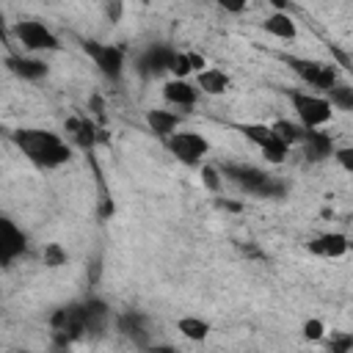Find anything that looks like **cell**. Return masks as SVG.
I'll list each match as a JSON object with an SVG mask.
<instances>
[{"instance_id": "19", "label": "cell", "mask_w": 353, "mask_h": 353, "mask_svg": "<svg viewBox=\"0 0 353 353\" xmlns=\"http://www.w3.org/2000/svg\"><path fill=\"white\" fill-rule=\"evenodd\" d=\"M146 124H149V130H152L154 135H160V138H168V135H174V132L179 130V124H182V116H179V113H174V110L152 108V110H146Z\"/></svg>"}, {"instance_id": "5", "label": "cell", "mask_w": 353, "mask_h": 353, "mask_svg": "<svg viewBox=\"0 0 353 353\" xmlns=\"http://www.w3.org/2000/svg\"><path fill=\"white\" fill-rule=\"evenodd\" d=\"M11 33H14V39H17L28 52H33V55H36V52H55V50H61L58 36H55L44 22H39V19L14 22Z\"/></svg>"}, {"instance_id": "9", "label": "cell", "mask_w": 353, "mask_h": 353, "mask_svg": "<svg viewBox=\"0 0 353 353\" xmlns=\"http://www.w3.org/2000/svg\"><path fill=\"white\" fill-rule=\"evenodd\" d=\"M174 52H176V50H174L171 44H149V47H143V50L138 52V58H135V72H138L141 77H157V74L168 72Z\"/></svg>"}, {"instance_id": "37", "label": "cell", "mask_w": 353, "mask_h": 353, "mask_svg": "<svg viewBox=\"0 0 353 353\" xmlns=\"http://www.w3.org/2000/svg\"><path fill=\"white\" fill-rule=\"evenodd\" d=\"M3 353H33V350H3Z\"/></svg>"}, {"instance_id": "4", "label": "cell", "mask_w": 353, "mask_h": 353, "mask_svg": "<svg viewBox=\"0 0 353 353\" xmlns=\"http://www.w3.org/2000/svg\"><path fill=\"white\" fill-rule=\"evenodd\" d=\"M290 102H292V110L301 121L303 130H320L323 124L331 121L334 116V108L331 102L323 97V94H312V91H287Z\"/></svg>"}, {"instance_id": "12", "label": "cell", "mask_w": 353, "mask_h": 353, "mask_svg": "<svg viewBox=\"0 0 353 353\" xmlns=\"http://www.w3.org/2000/svg\"><path fill=\"white\" fill-rule=\"evenodd\" d=\"M301 149H303V157L309 163H320V160H328L334 154V138L323 130H303L301 135Z\"/></svg>"}, {"instance_id": "25", "label": "cell", "mask_w": 353, "mask_h": 353, "mask_svg": "<svg viewBox=\"0 0 353 353\" xmlns=\"http://www.w3.org/2000/svg\"><path fill=\"white\" fill-rule=\"evenodd\" d=\"M237 130H240L254 146H262V143L270 138V127H268V124H248V121H245V124H237Z\"/></svg>"}, {"instance_id": "17", "label": "cell", "mask_w": 353, "mask_h": 353, "mask_svg": "<svg viewBox=\"0 0 353 353\" xmlns=\"http://www.w3.org/2000/svg\"><path fill=\"white\" fill-rule=\"evenodd\" d=\"M66 132H69V138H72L83 152H91L94 143H97V127H94V121H91L88 116H72V119L66 121Z\"/></svg>"}, {"instance_id": "29", "label": "cell", "mask_w": 353, "mask_h": 353, "mask_svg": "<svg viewBox=\"0 0 353 353\" xmlns=\"http://www.w3.org/2000/svg\"><path fill=\"white\" fill-rule=\"evenodd\" d=\"M201 182L210 193H218L221 190V171L218 165H201Z\"/></svg>"}, {"instance_id": "27", "label": "cell", "mask_w": 353, "mask_h": 353, "mask_svg": "<svg viewBox=\"0 0 353 353\" xmlns=\"http://www.w3.org/2000/svg\"><path fill=\"white\" fill-rule=\"evenodd\" d=\"M44 265H47V268H61V265H66V251H63L58 243L44 245Z\"/></svg>"}, {"instance_id": "20", "label": "cell", "mask_w": 353, "mask_h": 353, "mask_svg": "<svg viewBox=\"0 0 353 353\" xmlns=\"http://www.w3.org/2000/svg\"><path fill=\"white\" fill-rule=\"evenodd\" d=\"M0 243L8 245L17 256H22L28 251V234L11 218H6V215H0Z\"/></svg>"}, {"instance_id": "32", "label": "cell", "mask_w": 353, "mask_h": 353, "mask_svg": "<svg viewBox=\"0 0 353 353\" xmlns=\"http://www.w3.org/2000/svg\"><path fill=\"white\" fill-rule=\"evenodd\" d=\"M143 353H179L174 345H165V342H149L146 347H141Z\"/></svg>"}, {"instance_id": "35", "label": "cell", "mask_w": 353, "mask_h": 353, "mask_svg": "<svg viewBox=\"0 0 353 353\" xmlns=\"http://www.w3.org/2000/svg\"><path fill=\"white\" fill-rule=\"evenodd\" d=\"M221 8L229 11V14H240V11H245V3L243 0L240 3H221Z\"/></svg>"}, {"instance_id": "10", "label": "cell", "mask_w": 353, "mask_h": 353, "mask_svg": "<svg viewBox=\"0 0 353 353\" xmlns=\"http://www.w3.org/2000/svg\"><path fill=\"white\" fill-rule=\"evenodd\" d=\"M80 309H83V331L85 336H102L108 331V323H110V309L102 298H85L80 301Z\"/></svg>"}, {"instance_id": "23", "label": "cell", "mask_w": 353, "mask_h": 353, "mask_svg": "<svg viewBox=\"0 0 353 353\" xmlns=\"http://www.w3.org/2000/svg\"><path fill=\"white\" fill-rule=\"evenodd\" d=\"M323 97L331 102L334 110H353V88L347 83H342V80H336Z\"/></svg>"}, {"instance_id": "34", "label": "cell", "mask_w": 353, "mask_h": 353, "mask_svg": "<svg viewBox=\"0 0 353 353\" xmlns=\"http://www.w3.org/2000/svg\"><path fill=\"white\" fill-rule=\"evenodd\" d=\"M17 259V254L8 248V245H3L0 243V268H11V262Z\"/></svg>"}, {"instance_id": "14", "label": "cell", "mask_w": 353, "mask_h": 353, "mask_svg": "<svg viewBox=\"0 0 353 353\" xmlns=\"http://www.w3.org/2000/svg\"><path fill=\"white\" fill-rule=\"evenodd\" d=\"M6 66H8L11 74H17L22 80H41L50 72L47 63L41 58H36V55H8L6 58Z\"/></svg>"}, {"instance_id": "13", "label": "cell", "mask_w": 353, "mask_h": 353, "mask_svg": "<svg viewBox=\"0 0 353 353\" xmlns=\"http://www.w3.org/2000/svg\"><path fill=\"white\" fill-rule=\"evenodd\" d=\"M347 248H350V240H347V234H342V232H323V234H317L314 240H309V251L317 254V256H328V259L345 256Z\"/></svg>"}, {"instance_id": "22", "label": "cell", "mask_w": 353, "mask_h": 353, "mask_svg": "<svg viewBox=\"0 0 353 353\" xmlns=\"http://www.w3.org/2000/svg\"><path fill=\"white\" fill-rule=\"evenodd\" d=\"M268 127H270V135H273V138H279L281 143H287V146L301 143V135H303V127H301V124L287 121V119H276V121H273V124H268Z\"/></svg>"}, {"instance_id": "31", "label": "cell", "mask_w": 353, "mask_h": 353, "mask_svg": "<svg viewBox=\"0 0 353 353\" xmlns=\"http://www.w3.org/2000/svg\"><path fill=\"white\" fill-rule=\"evenodd\" d=\"M345 171H353V149L350 146H342V149H334V154H331Z\"/></svg>"}, {"instance_id": "26", "label": "cell", "mask_w": 353, "mask_h": 353, "mask_svg": "<svg viewBox=\"0 0 353 353\" xmlns=\"http://www.w3.org/2000/svg\"><path fill=\"white\" fill-rule=\"evenodd\" d=\"M168 72L174 74V80H188V74L193 72L190 69V61H188V52H174V58H171V66H168Z\"/></svg>"}, {"instance_id": "2", "label": "cell", "mask_w": 353, "mask_h": 353, "mask_svg": "<svg viewBox=\"0 0 353 353\" xmlns=\"http://www.w3.org/2000/svg\"><path fill=\"white\" fill-rule=\"evenodd\" d=\"M221 176H226L232 185L243 188V193L248 196H259V199H281L287 193V182H281L273 174H265L262 168L251 165V163H221L218 165Z\"/></svg>"}, {"instance_id": "30", "label": "cell", "mask_w": 353, "mask_h": 353, "mask_svg": "<svg viewBox=\"0 0 353 353\" xmlns=\"http://www.w3.org/2000/svg\"><path fill=\"white\" fill-rule=\"evenodd\" d=\"M323 336H325V325H323V320L312 317V320L303 323V339H309V342H320Z\"/></svg>"}, {"instance_id": "21", "label": "cell", "mask_w": 353, "mask_h": 353, "mask_svg": "<svg viewBox=\"0 0 353 353\" xmlns=\"http://www.w3.org/2000/svg\"><path fill=\"white\" fill-rule=\"evenodd\" d=\"M176 331H179L185 339H190V342H204V339L210 336L212 325H210L204 317L188 314V317H179V320H176Z\"/></svg>"}, {"instance_id": "28", "label": "cell", "mask_w": 353, "mask_h": 353, "mask_svg": "<svg viewBox=\"0 0 353 353\" xmlns=\"http://www.w3.org/2000/svg\"><path fill=\"white\" fill-rule=\"evenodd\" d=\"M353 347V336L347 331H339V334H331L328 339V353H350Z\"/></svg>"}, {"instance_id": "36", "label": "cell", "mask_w": 353, "mask_h": 353, "mask_svg": "<svg viewBox=\"0 0 353 353\" xmlns=\"http://www.w3.org/2000/svg\"><path fill=\"white\" fill-rule=\"evenodd\" d=\"M0 39L6 41V19H3V11H0Z\"/></svg>"}, {"instance_id": "8", "label": "cell", "mask_w": 353, "mask_h": 353, "mask_svg": "<svg viewBox=\"0 0 353 353\" xmlns=\"http://www.w3.org/2000/svg\"><path fill=\"white\" fill-rule=\"evenodd\" d=\"M83 52L97 63V69L108 80H119L124 74V50L116 44H105L97 39H83Z\"/></svg>"}, {"instance_id": "3", "label": "cell", "mask_w": 353, "mask_h": 353, "mask_svg": "<svg viewBox=\"0 0 353 353\" xmlns=\"http://www.w3.org/2000/svg\"><path fill=\"white\" fill-rule=\"evenodd\" d=\"M50 328H52V345L55 350L66 353L74 342L85 339V331H83V309H80V301H72L66 306H58L50 317Z\"/></svg>"}, {"instance_id": "33", "label": "cell", "mask_w": 353, "mask_h": 353, "mask_svg": "<svg viewBox=\"0 0 353 353\" xmlns=\"http://www.w3.org/2000/svg\"><path fill=\"white\" fill-rule=\"evenodd\" d=\"M105 14H108L110 22H119L121 14H124V6H121V3H108V6H105Z\"/></svg>"}, {"instance_id": "24", "label": "cell", "mask_w": 353, "mask_h": 353, "mask_svg": "<svg viewBox=\"0 0 353 353\" xmlns=\"http://www.w3.org/2000/svg\"><path fill=\"white\" fill-rule=\"evenodd\" d=\"M259 152H262V157L268 160V163H273V165H279V163H284L287 160V154H290V146L287 143H281L279 138H268L262 146H259Z\"/></svg>"}, {"instance_id": "16", "label": "cell", "mask_w": 353, "mask_h": 353, "mask_svg": "<svg viewBox=\"0 0 353 353\" xmlns=\"http://www.w3.org/2000/svg\"><path fill=\"white\" fill-rule=\"evenodd\" d=\"M163 97H165V102H171L176 108H193L196 99H199V88L188 80H174L171 77L168 83H163Z\"/></svg>"}, {"instance_id": "15", "label": "cell", "mask_w": 353, "mask_h": 353, "mask_svg": "<svg viewBox=\"0 0 353 353\" xmlns=\"http://www.w3.org/2000/svg\"><path fill=\"white\" fill-rule=\"evenodd\" d=\"M262 30H265L268 36H273V39H281V41H292V39L298 36L295 19H292L287 11H279V8L262 19Z\"/></svg>"}, {"instance_id": "1", "label": "cell", "mask_w": 353, "mask_h": 353, "mask_svg": "<svg viewBox=\"0 0 353 353\" xmlns=\"http://www.w3.org/2000/svg\"><path fill=\"white\" fill-rule=\"evenodd\" d=\"M11 141L39 168H61L72 157L69 143L58 132L44 127H19L11 132Z\"/></svg>"}, {"instance_id": "7", "label": "cell", "mask_w": 353, "mask_h": 353, "mask_svg": "<svg viewBox=\"0 0 353 353\" xmlns=\"http://www.w3.org/2000/svg\"><path fill=\"white\" fill-rule=\"evenodd\" d=\"M287 66L312 88H320L323 94L339 80V72L334 63H325V61H314V58H295L290 55L287 58Z\"/></svg>"}, {"instance_id": "18", "label": "cell", "mask_w": 353, "mask_h": 353, "mask_svg": "<svg viewBox=\"0 0 353 353\" xmlns=\"http://www.w3.org/2000/svg\"><path fill=\"white\" fill-rule=\"evenodd\" d=\"M229 85H232V80H229V74H226L223 69L207 66L204 72H199V74H196V88H199L201 94L221 97V94H226V91H229Z\"/></svg>"}, {"instance_id": "6", "label": "cell", "mask_w": 353, "mask_h": 353, "mask_svg": "<svg viewBox=\"0 0 353 353\" xmlns=\"http://www.w3.org/2000/svg\"><path fill=\"white\" fill-rule=\"evenodd\" d=\"M165 146L185 165H199L210 152V141L196 130H176L174 135L165 138Z\"/></svg>"}, {"instance_id": "11", "label": "cell", "mask_w": 353, "mask_h": 353, "mask_svg": "<svg viewBox=\"0 0 353 353\" xmlns=\"http://www.w3.org/2000/svg\"><path fill=\"white\" fill-rule=\"evenodd\" d=\"M116 331L124 336V339H130V342H135L138 347H146L149 342H152V331H149V320H146V314H141V312H121L119 317H116Z\"/></svg>"}]
</instances>
